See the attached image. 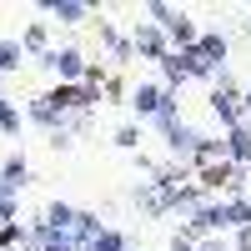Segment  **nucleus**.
<instances>
[{
    "mask_svg": "<svg viewBox=\"0 0 251 251\" xmlns=\"http://www.w3.org/2000/svg\"><path fill=\"white\" fill-rule=\"evenodd\" d=\"M46 66L60 71V75H86V66H80V50H50Z\"/></svg>",
    "mask_w": 251,
    "mask_h": 251,
    "instance_id": "obj_1",
    "label": "nucleus"
},
{
    "mask_svg": "<svg viewBox=\"0 0 251 251\" xmlns=\"http://www.w3.org/2000/svg\"><path fill=\"white\" fill-rule=\"evenodd\" d=\"M136 50H146V55H156V60H166V46H161V30H151V25H141V30H136Z\"/></svg>",
    "mask_w": 251,
    "mask_h": 251,
    "instance_id": "obj_2",
    "label": "nucleus"
},
{
    "mask_svg": "<svg viewBox=\"0 0 251 251\" xmlns=\"http://www.w3.org/2000/svg\"><path fill=\"white\" fill-rule=\"evenodd\" d=\"M196 50H201L206 66H216V60H226V40H221V35H201V40H196Z\"/></svg>",
    "mask_w": 251,
    "mask_h": 251,
    "instance_id": "obj_3",
    "label": "nucleus"
},
{
    "mask_svg": "<svg viewBox=\"0 0 251 251\" xmlns=\"http://www.w3.org/2000/svg\"><path fill=\"white\" fill-rule=\"evenodd\" d=\"M171 40H176V46H191V50H196V25H191L186 15H181L176 25H171Z\"/></svg>",
    "mask_w": 251,
    "mask_h": 251,
    "instance_id": "obj_4",
    "label": "nucleus"
},
{
    "mask_svg": "<svg viewBox=\"0 0 251 251\" xmlns=\"http://www.w3.org/2000/svg\"><path fill=\"white\" fill-rule=\"evenodd\" d=\"M15 60H20V46L15 40H0V71H10Z\"/></svg>",
    "mask_w": 251,
    "mask_h": 251,
    "instance_id": "obj_5",
    "label": "nucleus"
},
{
    "mask_svg": "<svg viewBox=\"0 0 251 251\" xmlns=\"http://www.w3.org/2000/svg\"><path fill=\"white\" fill-rule=\"evenodd\" d=\"M136 141H141L136 126H121V131H116V146H121V151H136Z\"/></svg>",
    "mask_w": 251,
    "mask_h": 251,
    "instance_id": "obj_6",
    "label": "nucleus"
},
{
    "mask_svg": "<svg viewBox=\"0 0 251 251\" xmlns=\"http://www.w3.org/2000/svg\"><path fill=\"white\" fill-rule=\"evenodd\" d=\"M50 15H60V20H71V25H75V20L86 15V5H60V0H55V5H50Z\"/></svg>",
    "mask_w": 251,
    "mask_h": 251,
    "instance_id": "obj_7",
    "label": "nucleus"
},
{
    "mask_svg": "<svg viewBox=\"0 0 251 251\" xmlns=\"http://www.w3.org/2000/svg\"><path fill=\"white\" fill-rule=\"evenodd\" d=\"M121 246H126V241H121L116 231H106V236H96V251H121Z\"/></svg>",
    "mask_w": 251,
    "mask_h": 251,
    "instance_id": "obj_8",
    "label": "nucleus"
},
{
    "mask_svg": "<svg viewBox=\"0 0 251 251\" xmlns=\"http://www.w3.org/2000/svg\"><path fill=\"white\" fill-rule=\"evenodd\" d=\"M236 251H251V226H241V236H236Z\"/></svg>",
    "mask_w": 251,
    "mask_h": 251,
    "instance_id": "obj_9",
    "label": "nucleus"
}]
</instances>
